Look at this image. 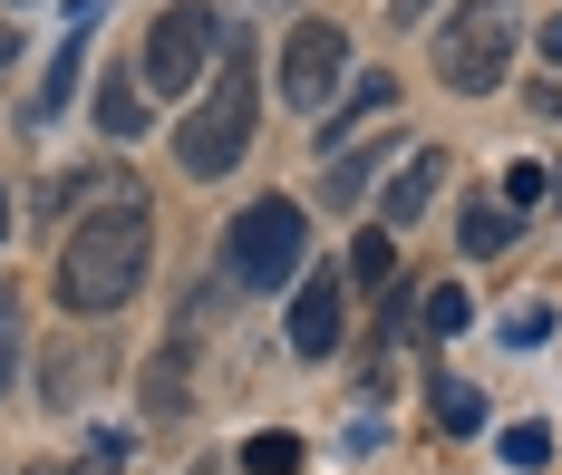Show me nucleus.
I'll use <instances>...</instances> for the list:
<instances>
[{"mask_svg":"<svg viewBox=\"0 0 562 475\" xmlns=\"http://www.w3.org/2000/svg\"><path fill=\"white\" fill-rule=\"evenodd\" d=\"M146 234H156V224H146V204H126V194H116L108 214H78V234L58 242V301L88 310V320L116 310V301L146 282Z\"/></svg>","mask_w":562,"mask_h":475,"instance_id":"f257e3e1","label":"nucleus"},{"mask_svg":"<svg viewBox=\"0 0 562 475\" xmlns=\"http://www.w3.org/2000/svg\"><path fill=\"white\" fill-rule=\"evenodd\" d=\"M252 117H262V88H252V59H243V39H233V59L214 68V88H204V108H194V117L175 126V166H184V176H224L233 156H243V146H252Z\"/></svg>","mask_w":562,"mask_h":475,"instance_id":"f03ea898","label":"nucleus"},{"mask_svg":"<svg viewBox=\"0 0 562 475\" xmlns=\"http://www.w3.org/2000/svg\"><path fill=\"white\" fill-rule=\"evenodd\" d=\"M514 39H524V0H456V20L437 30V78L456 98H485V88H505Z\"/></svg>","mask_w":562,"mask_h":475,"instance_id":"7ed1b4c3","label":"nucleus"},{"mask_svg":"<svg viewBox=\"0 0 562 475\" xmlns=\"http://www.w3.org/2000/svg\"><path fill=\"white\" fill-rule=\"evenodd\" d=\"M301 252H311V224H301V204L262 194V204H252V214L224 234V272L243 282V292H281V282L301 272Z\"/></svg>","mask_w":562,"mask_h":475,"instance_id":"20e7f679","label":"nucleus"},{"mask_svg":"<svg viewBox=\"0 0 562 475\" xmlns=\"http://www.w3.org/2000/svg\"><path fill=\"white\" fill-rule=\"evenodd\" d=\"M214 49H224V20H214L204 0H175L166 20L146 30V49H136V78H146L156 98H184L194 78H214Z\"/></svg>","mask_w":562,"mask_h":475,"instance_id":"39448f33","label":"nucleus"},{"mask_svg":"<svg viewBox=\"0 0 562 475\" xmlns=\"http://www.w3.org/2000/svg\"><path fill=\"white\" fill-rule=\"evenodd\" d=\"M339 68H349V39H339V20H301V30L281 39V98H291L301 117H330Z\"/></svg>","mask_w":562,"mask_h":475,"instance_id":"423d86ee","label":"nucleus"},{"mask_svg":"<svg viewBox=\"0 0 562 475\" xmlns=\"http://www.w3.org/2000/svg\"><path fill=\"white\" fill-rule=\"evenodd\" d=\"M437 184H447V146H417V156L389 176V194H379V224H389V234H407V224L427 214V194H437Z\"/></svg>","mask_w":562,"mask_h":475,"instance_id":"0eeeda50","label":"nucleus"},{"mask_svg":"<svg viewBox=\"0 0 562 475\" xmlns=\"http://www.w3.org/2000/svg\"><path fill=\"white\" fill-rule=\"evenodd\" d=\"M291 350L301 359H330L339 350V272H311V292L291 301Z\"/></svg>","mask_w":562,"mask_h":475,"instance_id":"6e6552de","label":"nucleus"},{"mask_svg":"<svg viewBox=\"0 0 562 475\" xmlns=\"http://www.w3.org/2000/svg\"><path fill=\"white\" fill-rule=\"evenodd\" d=\"M389 108H397V78H359L349 98H330V126H321V136H330V156H339L369 117H389Z\"/></svg>","mask_w":562,"mask_h":475,"instance_id":"1a4fd4ad","label":"nucleus"},{"mask_svg":"<svg viewBox=\"0 0 562 475\" xmlns=\"http://www.w3.org/2000/svg\"><path fill=\"white\" fill-rule=\"evenodd\" d=\"M456 242L485 262V252H505L514 242V204H465V224H456Z\"/></svg>","mask_w":562,"mask_h":475,"instance_id":"9d476101","label":"nucleus"},{"mask_svg":"<svg viewBox=\"0 0 562 475\" xmlns=\"http://www.w3.org/2000/svg\"><path fill=\"white\" fill-rule=\"evenodd\" d=\"M98 126H108V136H136V126H146V88H136V78H108V88H98Z\"/></svg>","mask_w":562,"mask_h":475,"instance_id":"9b49d317","label":"nucleus"},{"mask_svg":"<svg viewBox=\"0 0 562 475\" xmlns=\"http://www.w3.org/2000/svg\"><path fill=\"white\" fill-rule=\"evenodd\" d=\"M243 475H301V437H281V427H262V437L243 446Z\"/></svg>","mask_w":562,"mask_h":475,"instance_id":"f8f14e48","label":"nucleus"},{"mask_svg":"<svg viewBox=\"0 0 562 475\" xmlns=\"http://www.w3.org/2000/svg\"><path fill=\"white\" fill-rule=\"evenodd\" d=\"M78 39H88V30H68V49L49 59V78H40V98H30L40 117H58V108H68V88H78Z\"/></svg>","mask_w":562,"mask_h":475,"instance_id":"ddd939ff","label":"nucleus"},{"mask_svg":"<svg viewBox=\"0 0 562 475\" xmlns=\"http://www.w3.org/2000/svg\"><path fill=\"white\" fill-rule=\"evenodd\" d=\"M349 272H359L369 292H379V282L397 272V234H389V224H379V234H359V252H349Z\"/></svg>","mask_w":562,"mask_h":475,"instance_id":"4468645a","label":"nucleus"},{"mask_svg":"<svg viewBox=\"0 0 562 475\" xmlns=\"http://www.w3.org/2000/svg\"><path fill=\"white\" fill-rule=\"evenodd\" d=\"M437 427H485V398L465 378H437Z\"/></svg>","mask_w":562,"mask_h":475,"instance_id":"2eb2a0df","label":"nucleus"},{"mask_svg":"<svg viewBox=\"0 0 562 475\" xmlns=\"http://www.w3.org/2000/svg\"><path fill=\"white\" fill-rule=\"evenodd\" d=\"M553 194H562L553 166H514V176H505V204H553Z\"/></svg>","mask_w":562,"mask_h":475,"instance_id":"dca6fc26","label":"nucleus"},{"mask_svg":"<svg viewBox=\"0 0 562 475\" xmlns=\"http://www.w3.org/2000/svg\"><path fill=\"white\" fill-rule=\"evenodd\" d=\"M505 466H553V427H505Z\"/></svg>","mask_w":562,"mask_h":475,"instance_id":"f3484780","label":"nucleus"},{"mask_svg":"<svg viewBox=\"0 0 562 475\" xmlns=\"http://www.w3.org/2000/svg\"><path fill=\"white\" fill-rule=\"evenodd\" d=\"M465 320H475V301H465V292H437V301H427V340H456Z\"/></svg>","mask_w":562,"mask_h":475,"instance_id":"a211bd4d","label":"nucleus"},{"mask_svg":"<svg viewBox=\"0 0 562 475\" xmlns=\"http://www.w3.org/2000/svg\"><path fill=\"white\" fill-rule=\"evenodd\" d=\"M505 340H514V350H543V340H553V310H543V301H524V310L505 320Z\"/></svg>","mask_w":562,"mask_h":475,"instance_id":"6ab92c4d","label":"nucleus"},{"mask_svg":"<svg viewBox=\"0 0 562 475\" xmlns=\"http://www.w3.org/2000/svg\"><path fill=\"white\" fill-rule=\"evenodd\" d=\"M10 378H20V301L0 292V388H10Z\"/></svg>","mask_w":562,"mask_h":475,"instance_id":"aec40b11","label":"nucleus"},{"mask_svg":"<svg viewBox=\"0 0 562 475\" xmlns=\"http://www.w3.org/2000/svg\"><path fill=\"white\" fill-rule=\"evenodd\" d=\"M58 20H68V30H98V20H108V0H58Z\"/></svg>","mask_w":562,"mask_h":475,"instance_id":"412c9836","label":"nucleus"},{"mask_svg":"<svg viewBox=\"0 0 562 475\" xmlns=\"http://www.w3.org/2000/svg\"><path fill=\"white\" fill-rule=\"evenodd\" d=\"M533 108H543V117H562V78H533Z\"/></svg>","mask_w":562,"mask_h":475,"instance_id":"4be33fe9","label":"nucleus"},{"mask_svg":"<svg viewBox=\"0 0 562 475\" xmlns=\"http://www.w3.org/2000/svg\"><path fill=\"white\" fill-rule=\"evenodd\" d=\"M10 59H20V30H10V10H0V78H10Z\"/></svg>","mask_w":562,"mask_h":475,"instance_id":"5701e85b","label":"nucleus"},{"mask_svg":"<svg viewBox=\"0 0 562 475\" xmlns=\"http://www.w3.org/2000/svg\"><path fill=\"white\" fill-rule=\"evenodd\" d=\"M427 10H437V0H389V20H427Z\"/></svg>","mask_w":562,"mask_h":475,"instance_id":"b1692460","label":"nucleus"},{"mask_svg":"<svg viewBox=\"0 0 562 475\" xmlns=\"http://www.w3.org/2000/svg\"><path fill=\"white\" fill-rule=\"evenodd\" d=\"M543 59H562V10H553V20H543Z\"/></svg>","mask_w":562,"mask_h":475,"instance_id":"393cba45","label":"nucleus"},{"mask_svg":"<svg viewBox=\"0 0 562 475\" xmlns=\"http://www.w3.org/2000/svg\"><path fill=\"white\" fill-rule=\"evenodd\" d=\"M0 242H10V194H0Z\"/></svg>","mask_w":562,"mask_h":475,"instance_id":"a878e982","label":"nucleus"},{"mask_svg":"<svg viewBox=\"0 0 562 475\" xmlns=\"http://www.w3.org/2000/svg\"><path fill=\"white\" fill-rule=\"evenodd\" d=\"M30 475H58V466H30Z\"/></svg>","mask_w":562,"mask_h":475,"instance_id":"bb28decb","label":"nucleus"}]
</instances>
